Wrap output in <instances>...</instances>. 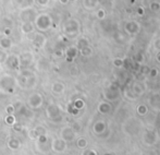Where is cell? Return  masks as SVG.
I'll return each instance as SVG.
<instances>
[]
</instances>
